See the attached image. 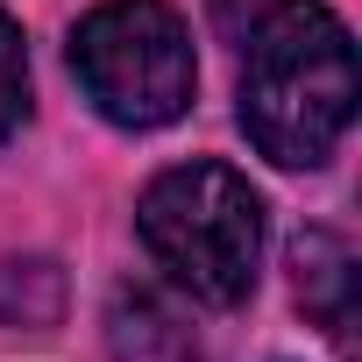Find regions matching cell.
I'll list each match as a JSON object with an SVG mask.
<instances>
[{
    "label": "cell",
    "instance_id": "cell-1",
    "mask_svg": "<svg viewBox=\"0 0 362 362\" xmlns=\"http://www.w3.org/2000/svg\"><path fill=\"white\" fill-rule=\"evenodd\" d=\"M355 121V43L320 0H277L242 57V128L277 170H313Z\"/></svg>",
    "mask_w": 362,
    "mask_h": 362
},
{
    "label": "cell",
    "instance_id": "cell-2",
    "mask_svg": "<svg viewBox=\"0 0 362 362\" xmlns=\"http://www.w3.org/2000/svg\"><path fill=\"white\" fill-rule=\"evenodd\" d=\"M149 263L199 305H242L263 263V199L228 163H177L135 206Z\"/></svg>",
    "mask_w": 362,
    "mask_h": 362
},
{
    "label": "cell",
    "instance_id": "cell-3",
    "mask_svg": "<svg viewBox=\"0 0 362 362\" xmlns=\"http://www.w3.org/2000/svg\"><path fill=\"white\" fill-rule=\"evenodd\" d=\"M71 71L114 128H163L192 107V29L163 0H100L71 29Z\"/></svg>",
    "mask_w": 362,
    "mask_h": 362
},
{
    "label": "cell",
    "instance_id": "cell-4",
    "mask_svg": "<svg viewBox=\"0 0 362 362\" xmlns=\"http://www.w3.org/2000/svg\"><path fill=\"white\" fill-rule=\"evenodd\" d=\"M291 270H298V298L305 313L341 341V355L355 348V249L327 228H305L291 242Z\"/></svg>",
    "mask_w": 362,
    "mask_h": 362
},
{
    "label": "cell",
    "instance_id": "cell-5",
    "mask_svg": "<svg viewBox=\"0 0 362 362\" xmlns=\"http://www.w3.org/2000/svg\"><path fill=\"white\" fill-rule=\"evenodd\" d=\"M107 341H114V362H199V341L156 291H121L107 313Z\"/></svg>",
    "mask_w": 362,
    "mask_h": 362
},
{
    "label": "cell",
    "instance_id": "cell-6",
    "mask_svg": "<svg viewBox=\"0 0 362 362\" xmlns=\"http://www.w3.org/2000/svg\"><path fill=\"white\" fill-rule=\"evenodd\" d=\"M22 114H29V50L15 15H0V142L22 128Z\"/></svg>",
    "mask_w": 362,
    "mask_h": 362
}]
</instances>
